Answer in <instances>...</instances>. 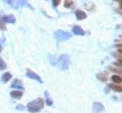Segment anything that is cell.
Returning a JSON list of instances; mask_svg holds the SVG:
<instances>
[{
	"label": "cell",
	"instance_id": "6da1fadb",
	"mask_svg": "<svg viewBox=\"0 0 122 113\" xmlns=\"http://www.w3.org/2000/svg\"><path fill=\"white\" fill-rule=\"evenodd\" d=\"M43 107H44V100L42 98H38L28 104V110L31 113L39 112Z\"/></svg>",
	"mask_w": 122,
	"mask_h": 113
},
{
	"label": "cell",
	"instance_id": "7a4b0ae2",
	"mask_svg": "<svg viewBox=\"0 0 122 113\" xmlns=\"http://www.w3.org/2000/svg\"><path fill=\"white\" fill-rule=\"evenodd\" d=\"M58 66L61 70H67L70 65V57L67 54H61L58 57Z\"/></svg>",
	"mask_w": 122,
	"mask_h": 113
},
{
	"label": "cell",
	"instance_id": "3957f363",
	"mask_svg": "<svg viewBox=\"0 0 122 113\" xmlns=\"http://www.w3.org/2000/svg\"><path fill=\"white\" fill-rule=\"evenodd\" d=\"M54 37L57 41H65V40H68L69 38L71 37V33L67 32V31H64V30H57L55 31L54 33Z\"/></svg>",
	"mask_w": 122,
	"mask_h": 113
},
{
	"label": "cell",
	"instance_id": "277c9868",
	"mask_svg": "<svg viewBox=\"0 0 122 113\" xmlns=\"http://www.w3.org/2000/svg\"><path fill=\"white\" fill-rule=\"evenodd\" d=\"M92 113H102L104 111V105L99 102H94L92 104Z\"/></svg>",
	"mask_w": 122,
	"mask_h": 113
},
{
	"label": "cell",
	"instance_id": "5b68a950",
	"mask_svg": "<svg viewBox=\"0 0 122 113\" xmlns=\"http://www.w3.org/2000/svg\"><path fill=\"white\" fill-rule=\"evenodd\" d=\"M26 76H27L28 78L36 80V81H38L40 84H42V80H41V78L39 77V75H37L36 73H34L33 71H31V70H30V69L27 70V72H26Z\"/></svg>",
	"mask_w": 122,
	"mask_h": 113
},
{
	"label": "cell",
	"instance_id": "8992f818",
	"mask_svg": "<svg viewBox=\"0 0 122 113\" xmlns=\"http://www.w3.org/2000/svg\"><path fill=\"white\" fill-rule=\"evenodd\" d=\"M2 20H3V22L4 23H10V24H13V23H15V17L13 16V15H6V16H4L3 18H2Z\"/></svg>",
	"mask_w": 122,
	"mask_h": 113
},
{
	"label": "cell",
	"instance_id": "52a82bcc",
	"mask_svg": "<svg viewBox=\"0 0 122 113\" xmlns=\"http://www.w3.org/2000/svg\"><path fill=\"white\" fill-rule=\"evenodd\" d=\"M72 32L75 34V35H84L85 34V31L79 27V26H74L72 28Z\"/></svg>",
	"mask_w": 122,
	"mask_h": 113
},
{
	"label": "cell",
	"instance_id": "ba28073f",
	"mask_svg": "<svg viewBox=\"0 0 122 113\" xmlns=\"http://www.w3.org/2000/svg\"><path fill=\"white\" fill-rule=\"evenodd\" d=\"M75 16H76V18H77L78 20H83V19H85V18L87 17L86 13H85L83 10H81V9H77V10L75 11Z\"/></svg>",
	"mask_w": 122,
	"mask_h": 113
},
{
	"label": "cell",
	"instance_id": "9c48e42d",
	"mask_svg": "<svg viewBox=\"0 0 122 113\" xmlns=\"http://www.w3.org/2000/svg\"><path fill=\"white\" fill-rule=\"evenodd\" d=\"M10 79H11V74H10V72H6V73H4V74L2 75V78H1V80H2L3 83H7V82H9Z\"/></svg>",
	"mask_w": 122,
	"mask_h": 113
},
{
	"label": "cell",
	"instance_id": "30bf717a",
	"mask_svg": "<svg viewBox=\"0 0 122 113\" xmlns=\"http://www.w3.org/2000/svg\"><path fill=\"white\" fill-rule=\"evenodd\" d=\"M22 95H23V92L20 91V90H14V91L10 92V96L13 97V98H16V99H19Z\"/></svg>",
	"mask_w": 122,
	"mask_h": 113
},
{
	"label": "cell",
	"instance_id": "8fae6325",
	"mask_svg": "<svg viewBox=\"0 0 122 113\" xmlns=\"http://www.w3.org/2000/svg\"><path fill=\"white\" fill-rule=\"evenodd\" d=\"M109 85L115 92H122V85H112V84H110Z\"/></svg>",
	"mask_w": 122,
	"mask_h": 113
},
{
	"label": "cell",
	"instance_id": "7c38bea8",
	"mask_svg": "<svg viewBox=\"0 0 122 113\" xmlns=\"http://www.w3.org/2000/svg\"><path fill=\"white\" fill-rule=\"evenodd\" d=\"M111 79H112V82H114L116 84H121L122 83V77L119 76V75H112L111 77Z\"/></svg>",
	"mask_w": 122,
	"mask_h": 113
},
{
	"label": "cell",
	"instance_id": "4fadbf2b",
	"mask_svg": "<svg viewBox=\"0 0 122 113\" xmlns=\"http://www.w3.org/2000/svg\"><path fill=\"white\" fill-rule=\"evenodd\" d=\"M11 87H18V88H22V89H23L22 83H21L19 80H15V81L11 84Z\"/></svg>",
	"mask_w": 122,
	"mask_h": 113
},
{
	"label": "cell",
	"instance_id": "5bb4252c",
	"mask_svg": "<svg viewBox=\"0 0 122 113\" xmlns=\"http://www.w3.org/2000/svg\"><path fill=\"white\" fill-rule=\"evenodd\" d=\"M97 79L102 81V82H106L107 81V74L106 73H98L97 74Z\"/></svg>",
	"mask_w": 122,
	"mask_h": 113
},
{
	"label": "cell",
	"instance_id": "9a60e30c",
	"mask_svg": "<svg viewBox=\"0 0 122 113\" xmlns=\"http://www.w3.org/2000/svg\"><path fill=\"white\" fill-rule=\"evenodd\" d=\"M45 95H46V97H47V99H46V103H47V104H48V105H51V104H52V101H51V98L49 97V94H48L47 91L45 92Z\"/></svg>",
	"mask_w": 122,
	"mask_h": 113
},
{
	"label": "cell",
	"instance_id": "2e32d148",
	"mask_svg": "<svg viewBox=\"0 0 122 113\" xmlns=\"http://www.w3.org/2000/svg\"><path fill=\"white\" fill-rule=\"evenodd\" d=\"M5 68H6V64H5V62L3 61V59L0 58V70H3V69H5Z\"/></svg>",
	"mask_w": 122,
	"mask_h": 113
},
{
	"label": "cell",
	"instance_id": "e0dca14e",
	"mask_svg": "<svg viewBox=\"0 0 122 113\" xmlns=\"http://www.w3.org/2000/svg\"><path fill=\"white\" fill-rule=\"evenodd\" d=\"M64 5H65V7H66V8H67V7L69 8V7H71V6L72 5V2H71V1H69V2H67V1H66Z\"/></svg>",
	"mask_w": 122,
	"mask_h": 113
},
{
	"label": "cell",
	"instance_id": "ac0fdd59",
	"mask_svg": "<svg viewBox=\"0 0 122 113\" xmlns=\"http://www.w3.org/2000/svg\"><path fill=\"white\" fill-rule=\"evenodd\" d=\"M0 27H1V28H3V29H5V26H4V22H3V20H2V17L0 16Z\"/></svg>",
	"mask_w": 122,
	"mask_h": 113
},
{
	"label": "cell",
	"instance_id": "d6986e66",
	"mask_svg": "<svg viewBox=\"0 0 122 113\" xmlns=\"http://www.w3.org/2000/svg\"><path fill=\"white\" fill-rule=\"evenodd\" d=\"M60 3V1H58V0H55V1H52V4H53V6L54 7H56L58 4Z\"/></svg>",
	"mask_w": 122,
	"mask_h": 113
},
{
	"label": "cell",
	"instance_id": "ffe728a7",
	"mask_svg": "<svg viewBox=\"0 0 122 113\" xmlns=\"http://www.w3.org/2000/svg\"><path fill=\"white\" fill-rule=\"evenodd\" d=\"M16 109H18V110H21V109H22V110H23V109H24V106L21 105V104H18L17 107H16Z\"/></svg>",
	"mask_w": 122,
	"mask_h": 113
},
{
	"label": "cell",
	"instance_id": "44dd1931",
	"mask_svg": "<svg viewBox=\"0 0 122 113\" xmlns=\"http://www.w3.org/2000/svg\"><path fill=\"white\" fill-rule=\"evenodd\" d=\"M115 65H118V66H122V60H118V61L115 63Z\"/></svg>",
	"mask_w": 122,
	"mask_h": 113
},
{
	"label": "cell",
	"instance_id": "7402d4cb",
	"mask_svg": "<svg viewBox=\"0 0 122 113\" xmlns=\"http://www.w3.org/2000/svg\"><path fill=\"white\" fill-rule=\"evenodd\" d=\"M116 47H119V48H121V47H122V44H118V45H116Z\"/></svg>",
	"mask_w": 122,
	"mask_h": 113
},
{
	"label": "cell",
	"instance_id": "603a6c76",
	"mask_svg": "<svg viewBox=\"0 0 122 113\" xmlns=\"http://www.w3.org/2000/svg\"><path fill=\"white\" fill-rule=\"evenodd\" d=\"M118 52H119L120 54H122V48H119V49H118Z\"/></svg>",
	"mask_w": 122,
	"mask_h": 113
},
{
	"label": "cell",
	"instance_id": "cb8c5ba5",
	"mask_svg": "<svg viewBox=\"0 0 122 113\" xmlns=\"http://www.w3.org/2000/svg\"><path fill=\"white\" fill-rule=\"evenodd\" d=\"M120 8L122 9V1H120Z\"/></svg>",
	"mask_w": 122,
	"mask_h": 113
},
{
	"label": "cell",
	"instance_id": "d4e9b609",
	"mask_svg": "<svg viewBox=\"0 0 122 113\" xmlns=\"http://www.w3.org/2000/svg\"><path fill=\"white\" fill-rule=\"evenodd\" d=\"M1 49H2V47H1V45H0V51H1Z\"/></svg>",
	"mask_w": 122,
	"mask_h": 113
}]
</instances>
